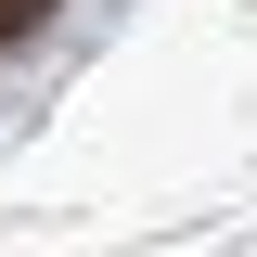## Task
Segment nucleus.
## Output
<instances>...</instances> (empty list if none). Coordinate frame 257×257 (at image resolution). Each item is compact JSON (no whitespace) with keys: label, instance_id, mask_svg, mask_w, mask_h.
<instances>
[{"label":"nucleus","instance_id":"nucleus-1","mask_svg":"<svg viewBox=\"0 0 257 257\" xmlns=\"http://www.w3.org/2000/svg\"><path fill=\"white\" fill-rule=\"evenodd\" d=\"M26 26H39V0H0V39H26Z\"/></svg>","mask_w":257,"mask_h":257}]
</instances>
